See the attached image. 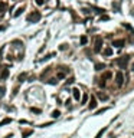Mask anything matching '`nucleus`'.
<instances>
[{
	"mask_svg": "<svg viewBox=\"0 0 134 138\" xmlns=\"http://www.w3.org/2000/svg\"><path fill=\"white\" fill-rule=\"evenodd\" d=\"M41 17H42V16H41L39 12H36V10H35V12H30L29 15H28V22H29V23H36V22L41 20Z\"/></svg>",
	"mask_w": 134,
	"mask_h": 138,
	"instance_id": "obj_1",
	"label": "nucleus"
},
{
	"mask_svg": "<svg viewBox=\"0 0 134 138\" xmlns=\"http://www.w3.org/2000/svg\"><path fill=\"white\" fill-rule=\"evenodd\" d=\"M101 47H103V37H97L95 39V43H94V52H97V53H100L101 52Z\"/></svg>",
	"mask_w": 134,
	"mask_h": 138,
	"instance_id": "obj_2",
	"label": "nucleus"
},
{
	"mask_svg": "<svg viewBox=\"0 0 134 138\" xmlns=\"http://www.w3.org/2000/svg\"><path fill=\"white\" fill-rule=\"evenodd\" d=\"M128 61H130V58H128V56H121L120 59H117V63L120 65V68H121V69H125V66H127Z\"/></svg>",
	"mask_w": 134,
	"mask_h": 138,
	"instance_id": "obj_3",
	"label": "nucleus"
},
{
	"mask_svg": "<svg viewBox=\"0 0 134 138\" xmlns=\"http://www.w3.org/2000/svg\"><path fill=\"white\" fill-rule=\"evenodd\" d=\"M115 82H117L118 86H123V83H124V75H123V72H117V75H115Z\"/></svg>",
	"mask_w": 134,
	"mask_h": 138,
	"instance_id": "obj_4",
	"label": "nucleus"
},
{
	"mask_svg": "<svg viewBox=\"0 0 134 138\" xmlns=\"http://www.w3.org/2000/svg\"><path fill=\"white\" fill-rule=\"evenodd\" d=\"M124 45H125L124 39H114L113 40V46H115V47H123Z\"/></svg>",
	"mask_w": 134,
	"mask_h": 138,
	"instance_id": "obj_5",
	"label": "nucleus"
},
{
	"mask_svg": "<svg viewBox=\"0 0 134 138\" xmlns=\"http://www.w3.org/2000/svg\"><path fill=\"white\" fill-rule=\"evenodd\" d=\"M49 74H52V68H46V69H45L43 72H42V74L39 75V78H41L42 81H45V79L48 78V75H49Z\"/></svg>",
	"mask_w": 134,
	"mask_h": 138,
	"instance_id": "obj_6",
	"label": "nucleus"
},
{
	"mask_svg": "<svg viewBox=\"0 0 134 138\" xmlns=\"http://www.w3.org/2000/svg\"><path fill=\"white\" fill-rule=\"evenodd\" d=\"M6 9H7V4L3 1V0H0V17L4 15V12H6Z\"/></svg>",
	"mask_w": 134,
	"mask_h": 138,
	"instance_id": "obj_7",
	"label": "nucleus"
},
{
	"mask_svg": "<svg viewBox=\"0 0 134 138\" xmlns=\"http://www.w3.org/2000/svg\"><path fill=\"white\" fill-rule=\"evenodd\" d=\"M7 78H9V69H6V68H4V69L0 72V79H1V81H4V79H7Z\"/></svg>",
	"mask_w": 134,
	"mask_h": 138,
	"instance_id": "obj_8",
	"label": "nucleus"
},
{
	"mask_svg": "<svg viewBox=\"0 0 134 138\" xmlns=\"http://www.w3.org/2000/svg\"><path fill=\"white\" fill-rule=\"evenodd\" d=\"M28 78H29L28 72H22V74H20V75L17 76V81H19V82H25V81H26Z\"/></svg>",
	"mask_w": 134,
	"mask_h": 138,
	"instance_id": "obj_9",
	"label": "nucleus"
},
{
	"mask_svg": "<svg viewBox=\"0 0 134 138\" xmlns=\"http://www.w3.org/2000/svg\"><path fill=\"white\" fill-rule=\"evenodd\" d=\"M72 93H74V98L76 99V101H79V99H81V92H79L78 88H74V89H72Z\"/></svg>",
	"mask_w": 134,
	"mask_h": 138,
	"instance_id": "obj_10",
	"label": "nucleus"
},
{
	"mask_svg": "<svg viewBox=\"0 0 134 138\" xmlns=\"http://www.w3.org/2000/svg\"><path fill=\"white\" fill-rule=\"evenodd\" d=\"M88 108H89V109H95V108H97V99H95L94 96H92V98H91V101H89Z\"/></svg>",
	"mask_w": 134,
	"mask_h": 138,
	"instance_id": "obj_11",
	"label": "nucleus"
},
{
	"mask_svg": "<svg viewBox=\"0 0 134 138\" xmlns=\"http://www.w3.org/2000/svg\"><path fill=\"white\" fill-rule=\"evenodd\" d=\"M33 134V129H23V132H22V138H28L30 137Z\"/></svg>",
	"mask_w": 134,
	"mask_h": 138,
	"instance_id": "obj_12",
	"label": "nucleus"
},
{
	"mask_svg": "<svg viewBox=\"0 0 134 138\" xmlns=\"http://www.w3.org/2000/svg\"><path fill=\"white\" fill-rule=\"evenodd\" d=\"M103 55H104V56H111V55H113V49H111L110 46L105 47L104 50H103Z\"/></svg>",
	"mask_w": 134,
	"mask_h": 138,
	"instance_id": "obj_13",
	"label": "nucleus"
},
{
	"mask_svg": "<svg viewBox=\"0 0 134 138\" xmlns=\"http://www.w3.org/2000/svg\"><path fill=\"white\" fill-rule=\"evenodd\" d=\"M97 96H98L101 101H107V99H108V95L104 93V92H97Z\"/></svg>",
	"mask_w": 134,
	"mask_h": 138,
	"instance_id": "obj_14",
	"label": "nucleus"
},
{
	"mask_svg": "<svg viewBox=\"0 0 134 138\" xmlns=\"http://www.w3.org/2000/svg\"><path fill=\"white\" fill-rule=\"evenodd\" d=\"M111 76H113V74H111L110 71H107V72H104V74H103V76H101V79H103V81H105V79H110Z\"/></svg>",
	"mask_w": 134,
	"mask_h": 138,
	"instance_id": "obj_15",
	"label": "nucleus"
},
{
	"mask_svg": "<svg viewBox=\"0 0 134 138\" xmlns=\"http://www.w3.org/2000/svg\"><path fill=\"white\" fill-rule=\"evenodd\" d=\"M12 122V118H4V120H1L0 121V127H3V125H7V124Z\"/></svg>",
	"mask_w": 134,
	"mask_h": 138,
	"instance_id": "obj_16",
	"label": "nucleus"
},
{
	"mask_svg": "<svg viewBox=\"0 0 134 138\" xmlns=\"http://www.w3.org/2000/svg\"><path fill=\"white\" fill-rule=\"evenodd\" d=\"M23 12H25V6H22V7H19V9H17V10L15 12V17H17V16H20L22 13H23Z\"/></svg>",
	"mask_w": 134,
	"mask_h": 138,
	"instance_id": "obj_17",
	"label": "nucleus"
},
{
	"mask_svg": "<svg viewBox=\"0 0 134 138\" xmlns=\"http://www.w3.org/2000/svg\"><path fill=\"white\" fill-rule=\"evenodd\" d=\"M46 82L48 83H52V85H56L58 83V79L56 78H49V79H46Z\"/></svg>",
	"mask_w": 134,
	"mask_h": 138,
	"instance_id": "obj_18",
	"label": "nucleus"
},
{
	"mask_svg": "<svg viewBox=\"0 0 134 138\" xmlns=\"http://www.w3.org/2000/svg\"><path fill=\"white\" fill-rule=\"evenodd\" d=\"M105 68L104 63H95V71H103Z\"/></svg>",
	"mask_w": 134,
	"mask_h": 138,
	"instance_id": "obj_19",
	"label": "nucleus"
},
{
	"mask_svg": "<svg viewBox=\"0 0 134 138\" xmlns=\"http://www.w3.org/2000/svg\"><path fill=\"white\" fill-rule=\"evenodd\" d=\"M30 111H32V112H33V114H41V112H42V109H41V108H30Z\"/></svg>",
	"mask_w": 134,
	"mask_h": 138,
	"instance_id": "obj_20",
	"label": "nucleus"
},
{
	"mask_svg": "<svg viewBox=\"0 0 134 138\" xmlns=\"http://www.w3.org/2000/svg\"><path fill=\"white\" fill-rule=\"evenodd\" d=\"M51 115H52V118H58V117L61 115V112L58 111V109H55V111H53V112H52Z\"/></svg>",
	"mask_w": 134,
	"mask_h": 138,
	"instance_id": "obj_21",
	"label": "nucleus"
},
{
	"mask_svg": "<svg viewBox=\"0 0 134 138\" xmlns=\"http://www.w3.org/2000/svg\"><path fill=\"white\" fill-rule=\"evenodd\" d=\"M123 26H124L125 29H128V30L131 32V33H134V29L131 28V26H130V25H128V23H123Z\"/></svg>",
	"mask_w": 134,
	"mask_h": 138,
	"instance_id": "obj_22",
	"label": "nucleus"
},
{
	"mask_svg": "<svg viewBox=\"0 0 134 138\" xmlns=\"http://www.w3.org/2000/svg\"><path fill=\"white\" fill-rule=\"evenodd\" d=\"M88 42V37L87 36H81V45H87Z\"/></svg>",
	"mask_w": 134,
	"mask_h": 138,
	"instance_id": "obj_23",
	"label": "nucleus"
},
{
	"mask_svg": "<svg viewBox=\"0 0 134 138\" xmlns=\"http://www.w3.org/2000/svg\"><path fill=\"white\" fill-rule=\"evenodd\" d=\"M4 92H6V86H4V85H1V86H0V98L4 95Z\"/></svg>",
	"mask_w": 134,
	"mask_h": 138,
	"instance_id": "obj_24",
	"label": "nucleus"
},
{
	"mask_svg": "<svg viewBox=\"0 0 134 138\" xmlns=\"http://www.w3.org/2000/svg\"><path fill=\"white\" fill-rule=\"evenodd\" d=\"M105 131H107V128H103V129H101V131H100V132H98V134H97V135H95V138H101V135H103V134H104Z\"/></svg>",
	"mask_w": 134,
	"mask_h": 138,
	"instance_id": "obj_25",
	"label": "nucleus"
},
{
	"mask_svg": "<svg viewBox=\"0 0 134 138\" xmlns=\"http://www.w3.org/2000/svg\"><path fill=\"white\" fill-rule=\"evenodd\" d=\"M87 101H88V93H84V96H82V104H87Z\"/></svg>",
	"mask_w": 134,
	"mask_h": 138,
	"instance_id": "obj_26",
	"label": "nucleus"
},
{
	"mask_svg": "<svg viewBox=\"0 0 134 138\" xmlns=\"http://www.w3.org/2000/svg\"><path fill=\"white\" fill-rule=\"evenodd\" d=\"M107 109H108V108H101V109H98V111H97V114H95V115H100V114H103V112H105V111H107Z\"/></svg>",
	"mask_w": 134,
	"mask_h": 138,
	"instance_id": "obj_27",
	"label": "nucleus"
},
{
	"mask_svg": "<svg viewBox=\"0 0 134 138\" xmlns=\"http://www.w3.org/2000/svg\"><path fill=\"white\" fill-rule=\"evenodd\" d=\"M35 3H36L38 6H42V4L45 3V0H35Z\"/></svg>",
	"mask_w": 134,
	"mask_h": 138,
	"instance_id": "obj_28",
	"label": "nucleus"
},
{
	"mask_svg": "<svg viewBox=\"0 0 134 138\" xmlns=\"http://www.w3.org/2000/svg\"><path fill=\"white\" fill-rule=\"evenodd\" d=\"M17 91H19V86H15V88H13V96L17 93Z\"/></svg>",
	"mask_w": 134,
	"mask_h": 138,
	"instance_id": "obj_29",
	"label": "nucleus"
},
{
	"mask_svg": "<svg viewBox=\"0 0 134 138\" xmlns=\"http://www.w3.org/2000/svg\"><path fill=\"white\" fill-rule=\"evenodd\" d=\"M59 49H61V50H65V49H66V45H61Z\"/></svg>",
	"mask_w": 134,
	"mask_h": 138,
	"instance_id": "obj_30",
	"label": "nucleus"
},
{
	"mask_svg": "<svg viewBox=\"0 0 134 138\" xmlns=\"http://www.w3.org/2000/svg\"><path fill=\"white\" fill-rule=\"evenodd\" d=\"M108 19H110L108 16H103V17H101V20H108Z\"/></svg>",
	"mask_w": 134,
	"mask_h": 138,
	"instance_id": "obj_31",
	"label": "nucleus"
},
{
	"mask_svg": "<svg viewBox=\"0 0 134 138\" xmlns=\"http://www.w3.org/2000/svg\"><path fill=\"white\" fill-rule=\"evenodd\" d=\"M20 124H29L26 120H20Z\"/></svg>",
	"mask_w": 134,
	"mask_h": 138,
	"instance_id": "obj_32",
	"label": "nucleus"
},
{
	"mask_svg": "<svg viewBox=\"0 0 134 138\" xmlns=\"http://www.w3.org/2000/svg\"><path fill=\"white\" fill-rule=\"evenodd\" d=\"M4 29H6V26H0V32H3Z\"/></svg>",
	"mask_w": 134,
	"mask_h": 138,
	"instance_id": "obj_33",
	"label": "nucleus"
},
{
	"mask_svg": "<svg viewBox=\"0 0 134 138\" xmlns=\"http://www.w3.org/2000/svg\"><path fill=\"white\" fill-rule=\"evenodd\" d=\"M133 71H134V65H133Z\"/></svg>",
	"mask_w": 134,
	"mask_h": 138,
	"instance_id": "obj_34",
	"label": "nucleus"
}]
</instances>
